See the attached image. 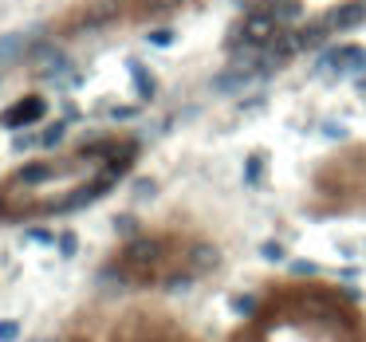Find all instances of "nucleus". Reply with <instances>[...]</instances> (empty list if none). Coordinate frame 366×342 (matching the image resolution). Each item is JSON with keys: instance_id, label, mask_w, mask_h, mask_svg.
Here are the masks:
<instances>
[{"instance_id": "obj_18", "label": "nucleus", "mask_w": 366, "mask_h": 342, "mask_svg": "<svg viewBox=\"0 0 366 342\" xmlns=\"http://www.w3.org/2000/svg\"><path fill=\"white\" fill-rule=\"evenodd\" d=\"M150 43H154V48H170V43H173V28H154Z\"/></svg>"}, {"instance_id": "obj_13", "label": "nucleus", "mask_w": 366, "mask_h": 342, "mask_svg": "<svg viewBox=\"0 0 366 342\" xmlns=\"http://www.w3.org/2000/svg\"><path fill=\"white\" fill-rule=\"evenodd\" d=\"M63 134H68V122H51V126L40 134V145H48V150H51V145L63 142Z\"/></svg>"}, {"instance_id": "obj_27", "label": "nucleus", "mask_w": 366, "mask_h": 342, "mask_svg": "<svg viewBox=\"0 0 366 342\" xmlns=\"http://www.w3.org/2000/svg\"><path fill=\"white\" fill-rule=\"evenodd\" d=\"M134 106H114V111H111V118H134Z\"/></svg>"}, {"instance_id": "obj_22", "label": "nucleus", "mask_w": 366, "mask_h": 342, "mask_svg": "<svg viewBox=\"0 0 366 342\" xmlns=\"http://www.w3.org/2000/svg\"><path fill=\"white\" fill-rule=\"evenodd\" d=\"M16 338H20V323L4 319V323H0V342H16Z\"/></svg>"}, {"instance_id": "obj_15", "label": "nucleus", "mask_w": 366, "mask_h": 342, "mask_svg": "<svg viewBox=\"0 0 366 342\" xmlns=\"http://www.w3.org/2000/svg\"><path fill=\"white\" fill-rule=\"evenodd\" d=\"M260 256H264L268 264H280V260H284V244H280V240H264V244H260Z\"/></svg>"}, {"instance_id": "obj_20", "label": "nucleus", "mask_w": 366, "mask_h": 342, "mask_svg": "<svg viewBox=\"0 0 366 342\" xmlns=\"http://www.w3.org/2000/svg\"><path fill=\"white\" fill-rule=\"evenodd\" d=\"M154 193H158V185H154V181H150V177H142V181H134V197H138V201H150V197H154Z\"/></svg>"}, {"instance_id": "obj_2", "label": "nucleus", "mask_w": 366, "mask_h": 342, "mask_svg": "<svg viewBox=\"0 0 366 342\" xmlns=\"http://www.w3.org/2000/svg\"><path fill=\"white\" fill-rule=\"evenodd\" d=\"M323 24L331 32H355L358 24H366V0H347V4H335L323 16Z\"/></svg>"}, {"instance_id": "obj_12", "label": "nucleus", "mask_w": 366, "mask_h": 342, "mask_svg": "<svg viewBox=\"0 0 366 342\" xmlns=\"http://www.w3.org/2000/svg\"><path fill=\"white\" fill-rule=\"evenodd\" d=\"M114 16H119V9H114V4H95V9L83 16V24L87 28H99V24H107V20H114Z\"/></svg>"}, {"instance_id": "obj_14", "label": "nucleus", "mask_w": 366, "mask_h": 342, "mask_svg": "<svg viewBox=\"0 0 366 342\" xmlns=\"http://www.w3.org/2000/svg\"><path fill=\"white\" fill-rule=\"evenodd\" d=\"M316 67H319V75H323V71H339V48H323Z\"/></svg>"}, {"instance_id": "obj_19", "label": "nucleus", "mask_w": 366, "mask_h": 342, "mask_svg": "<svg viewBox=\"0 0 366 342\" xmlns=\"http://www.w3.org/2000/svg\"><path fill=\"white\" fill-rule=\"evenodd\" d=\"M32 145H40V134H16L12 138V150H16V154H24V150H32Z\"/></svg>"}, {"instance_id": "obj_5", "label": "nucleus", "mask_w": 366, "mask_h": 342, "mask_svg": "<svg viewBox=\"0 0 366 342\" xmlns=\"http://www.w3.org/2000/svg\"><path fill=\"white\" fill-rule=\"evenodd\" d=\"M127 67H130V79H134L138 99H142V103H150L154 94H158V79H154V75H150V67H146V63H138V60H130Z\"/></svg>"}, {"instance_id": "obj_17", "label": "nucleus", "mask_w": 366, "mask_h": 342, "mask_svg": "<svg viewBox=\"0 0 366 342\" xmlns=\"http://www.w3.org/2000/svg\"><path fill=\"white\" fill-rule=\"evenodd\" d=\"M55 244H60V256H75V248H79L75 232H60V236H55Z\"/></svg>"}, {"instance_id": "obj_11", "label": "nucleus", "mask_w": 366, "mask_h": 342, "mask_svg": "<svg viewBox=\"0 0 366 342\" xmlns=\"http://www.w3.org/2000/svg\"><path fill=\"white\" fill-rule=\"evenodd\" d=\"M51 173H55V165H48V162H36V165H24V170L16 173V181H24V185H36V181H48Z\"/></svg>"}, {"instance_id": "obj_25", "label": "nucleus", "mask_w": 366, "mask_h": 342, "mask_svg": "<svg viewBox=\"0 0 366 342\" xmlns=\"http://www.w3.org/2000/svg\"><path fill=\"white\" fill-rule=\"evenodd\" d=\"M189 283H193V275H170V280H166V287H170V291H185Z\"/></svg>"}, {"instance_id": "obj_21", "label": "nucleus", "mask_w": 366, "mask_h": 342, "mask_svg": "<svg viewBox=\"0 0 366 342\" xmlns=\"http://www.w3.org/2000/svg\"><path fill=\"white\" fill-rule=\"evenodd\" d=\"M291 275H319V264H311V260H291Z\"/></svg>"}, {"instance_id": "obj_16", "label": "nucleus", "mask_w": 366, "mask_h": 342, "mask_svg": "<svg viewBox=\"0 0 366 342\" xmlns=\"http://www.w3.org/2000/svg\"><path fill=\"white\" fill-rule=\"evenodd\" d=\"M114 232H119V236H130V240H134V236H138V221H134V216H127V213L114 216Z\"/></svg>"}, {"instance_id": "obj_1", "label": "nucleus", "mask_w": 366, "mask_h": 342, "mask_svg": "<svg viewBox=\"0 0 366 342\" xmlns=\"http://www.w3.org/2000/svg\"><path fill=\"white\" fill-rule=\"evenodd\" d=\"M240 28H244V35L252 43H268L276 32H280V20L272 16V9H268V4H252V9L240 16Z\"/></svg>"}, {"instance_id": "obj_9", "label": "nucleus", "mask_w": 366, "mask_h": 342, "mask_svg": "<svg viewBox=\"0 0 366 342\" xmlns=\"http://www.w3.org/2000/svg\"><path fill=\"white\" fill-rule=\"evenodd\" d=\"M339 71H366V48H339Z\"/></svg>"}, {"instance_id": "obj_23", "label": "nucleus", "mask_w": 366, "mask_h": 342, "mask_svg": "<svg viewBox=\"0 0 366 342\" xmlns=\"http://www.w3.org/2000/svg\"><path fill=\"white\" fill-rule=\"evenodd\" d=\"M232 307H237V315H252L256 299H252V295H240V299H232Z\"/></svg>"}, {"instance_id": "obj_28", "label": "nucleus", "mask_w": 366, "mask_h": 342, "mask_svg": "<svg viewBox=\"0 0 366 342\" xmlns=\"http://www.w3.org/2000/svg\"><path fill=\"white\" fill-rule=\"evenodd\" d=\"M150 4H154V9H178L181 0H150Z\"/></svg>"}, {"instance_id": "obj_4", "label": "nucleus", "mask_w": 366, "mask_h": 342, "mask_svg": "<svg viewBox=\"0 0 366 342\" xmlns=\"http://www.w3.org/2000/svg\"><path fill=\"white\" fill-rule=\"evenodd\" d=\"M43 111H48L43 99H28V103H16L0 114V126H32V122L43 118Z\"/></svg>"}, {"instance_id": "obj_10", "label": "nucleus", "mask_w": 366, "mask_h": 342, "mask_svg": "<svg viewBox=\"0 0 366 342\" xmlns=\"http://www.w3.org/2000/svg\"><path fill=\"white\" fill-rule=\"evenodd\" d=\"M189 264H193L197 272H213V267L221 264V256H217V248H205V244H201V248L189 252Z\"/></svg>"}, {"instance_id": "obj_6", "label": "nucleus", "mask_w": 366, "mask_h": 342, "mask_svg": "<svg viewBox=\"0 0 366 342\" xmlns=\"http://www.w3.org/2000/svg\"><path fill=\"white\" fill-rule=\"evenodd\" d=\"M268 9H272V16L280 20V28H291L299 16H303V9H299V0H264Z\"/></svg>"}, {"instance_id": "obj_26", "label": "nucleus", "mask_w": 366, "mask_h": 342, "mask_svg": "<svg viewBox=\"0 0 366 342\" xmlns=\"http://www.w3.org/2000/svg\"><path fill=\"white\" fill-rule=\"evenodd\" d=\"M323 134H327V138H335V142H343V138H347V130H343L339 122H323Z\"/></svg>"}, {"instance_id": "obj_8", "label": "nucleus", "mask_w": 366, "mask_h": 342, "mask_svg": "<svg viewBox=\"0 0 366 342\" xmlns=\"http://www.w3.org/2000/svg\"><path fill=\"white\" fill-rule=\"evenodd\" d=\"M264 177H268V154H264V150H260V154H248L244 181H248V185H264Z\"/></svg>"}, {"instance_id": "obj_24", "label": "nucleus", "mask_w": 366, "mask_h": 342, "mask_svg": "<svg viewBox=\"0 0 366 342\" xmlns=\"http://www.w3.org/2000/svg\"><path fill=\"white\" fill-rule=\"evenodd\" d=\"M28 240H36V244H55V236H51L48 228H28Z\"/></svg>"}, {"instance_id": "obj_7", "label": "nucleus", "mask_w": 366, "mask_h": 342, "mask_svg": "<svg viewBox=\"0 0 366 342\" xmlns=\"http://www.w3.org/2000/svg\"><path fill=\"white\" fill-rule=\"evenodd\" d=\"M299 35H303V48H327V40H331V28H327L323 20H311V24L299 28Z\"/></svg>"}, {"instance_id": "obj_29", "label": "nucleus", "mask_w": 366, "mask_h": 342, "mask_svg": "<svg viewBox=\"0 0 366 342\" xmlns=\"http://www.w3.org/2000/svg\"><path fill=\"white\" fill-rule=\"evenodd\" d=\"M232 4H237V9H244V12H248V9H252V4H260V0H232Z\"/></svg>"}, {"instance_id": "obj_3", "label": "nucleus", "mask_w": 366, "mask_h": 342, "mask_svg": "<svg viewBox=\"0 0 366 342\" xmlns=\"http://www.w3.org/2000/svg\"><path fill=\"white\" fill-rule=\"evenodd\" d=\"M122 260H127V267H134L138 275H146L158 260H162V244H158V240H138L134 236L127 244V256H122Z\"/></svg>"}]
</instances>
